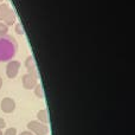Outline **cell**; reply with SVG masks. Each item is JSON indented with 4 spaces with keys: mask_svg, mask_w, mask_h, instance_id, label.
Here are the masks:
<instances>
[{
    "mask_svg": "<svg viewBox=\"0 0 135 135\" xmlns=\"http://www.w3.org/2000/svg\"><path fill=\"white\" fill-rule=\"evenodd\" d=\"M2 84H4V79H2V77H0V90L2 88Z\"/></svg>",
    "mask_w": 135,
    "mask_h": 135,
    "instance_id": "cell-16",
    "label": "cell"
},
{
    "mask_svg": "<svg viewBox=\"0 0 135 135\" xmlns=\"http://www.w3.org/2000/svg\"><path fill=\"white\" fill-rule=\"evenodd\" d=\"M6 128V121L2 117H0V129H5Z\"/></svg>",
    "mask_w": 135,
    "mask_h": 135,
    "instance_id": "cell-14",
    "label": "cell"
},
{
    "mask_svg": "<svg viewBox=\"0 0 135 135\" xmlns=\"http://www.w3.org/2000/svg\"><path fill=\"white\" fill-rule=\"evenodd\" d=\"M2 135H17V128H14V127H9V128H6Z\"/></svg>",
    "mask_w": 135,
    "mask_h": 135,
    "instance_id": "cell-13",
    "label": "cell"
},
{
    "mask_svg": "<svg viewBox=\"0 0 135 135\" xmlns=\"http://www.w3.org/2000/svg\"><path fill=\"white\" fill-rule=\"evenodd\" d=\"M26 127H27V131H30L35 135H47L50 132L47 124L40 123L38 121H30Z\"/></svg>",
    "mask_w": 135,
    "mask_h": 135,
    "instance_id": "cell-2",
    "label": "cell"
},
{
    "mask_svg": "<svg viewBox=\"0 0 135 135\" xmlns=\"http://www.w3.org/2000/svg\"><path fill=\"white\" fill-rule=\"evenodd\" d=\"M0 135H2V131H1V129H0Z\"/></svg>",
    "mask_w": 135,
    "mask_h": 135,
    "instance_id": "cell-17",
    "label": "cell"
},
{
    "mask_svg": "<svg viewBox=\"0 0 135 135\" xmlns=\"http://www.w3.org/2000/svg\"><path fill=\"white\" fill-rule=\"evenodd\" d=\"M33 93L38 98H44V90H43V85L40 83H38L37 85L33 88Z\"/></svg>",
    "mask_w": 135,
    "mask_h": 135,
    "instance_id": "cell-9",
    "label": "cell"
},
{
    "mask_svg": "<svg viewBox=\"0 0 135 135\" xmlns=\"http://www.w3.org/2000/svg\"><path fill=\"white\" fill-rule=\"evenodd\" d=\"M14 31H16L17 35H19V36H23V35H24L23 26H21V24H19V23H16V24H14Z\"/></svg>",
    "mask_w": 135,
    "mask_h": 135,
    "instance_id": "cell-12",
    "label": "cell"
},
{
    "mask_svg": "<svg viewBox=\"0 0 135 135\" xmlns=\"http://www.w3.org/2000/svg\"><path fill=\"white\" fill-rule=\"evenodd\" d=\"M2 23H5L7 26H8V27H9V26H12V25H14V24H16V14H14V12H12V13L9 14V16L7 17V18L5 19Z\"/></svg>",
    "mask_w": 135,
    "mask_h": 135,
    "instance_id": "cell-10",
    "label": "cell"
},
{
    "mask_svg": "<svg viewBox=\"0 0 135 135\" xmlns=\"http://www.w3.org/2000/svg\"><path fill=\"white\" fill-rule=\"evenodd\" d=\"M20 66H21V64L19 61H16V59L8 61V63H7V65H6V70H5V71H6V76L8 77L9 79H14L18 76Z\"/></svg>",
    "mask_w": 135,
    "mask_h": 135,
    "instance_id": "cell-3",
    "label": "cell"
},
{
    "mask_svg": "<svg viewBox=\"0 0 135 135\" xmlns=\"http://www.w3.org/2000/svg\"><path fill=\"white\" fill-rule=\"evenodd\" d=\"M37 120L40 123L46 124L49 122V116H47V112L46 109H40L39 112L37 113Z\"/></svg>",
    "mask_w": 135,
    "mask_h": 135,
    "instance_id": "cell-8",
    "label": "cell"
},
{
    "mask_svg": "<svg viewBox=\"0 0 135 135\" xmlns=\"http://www.w3.org/2000/svg\"><path fill=\"white\" fill-rule=\"evenodd\" d=\"M24 65H25L26 70H27V74L32 75V76H35V77H37V78H38L37 66H36L35 59H33V57H32V56H28L27 58L25 59V62H24Z\"/></svg>",
    "mask_w": 135,
    "mask_h": 135,
    "instance_id": "cell-6",
    "label": "cell"
},
{
    "mask_svg": "<svg viewBox=\"0 0 135 135\" xmlns=\"http://www.w3.org/2000/svg\"><path fill=\"white\" fill-rule=\"evenodd\" d=\"M12 8L7 4H0V21H4L12 13Z\"/></svg>",
    "mask_w": 135,
    "mask_h": 135,
    "instance_id": "cell-7",
    "label": "cell"
},
{
    "mask_svg": "<svg viewBox=\"0 0 135 135\" xmlns=\"http://www.w3.org/2000/svg\"><path fill=\"white\" fill-rule=\"evenodd\" d=\"M21 84H23V88L26 90H33V88L38 84V78L30 74H25L21 77Z\"/></svg>",
    "mask_w": 135,
    "mask_h": 135,
    "instance_id": "cell-5",
    "label": "cell"
},
{
    "mask_svg": "<svg viewBox=\"0 0 135 135\" xmlns=\"http://www.w3.org/2000/svg\"><path fill=\"white\" fill-rule=\"evenodd\" d=\"M18 44L12 36H0V62H8L16 56Z\"/></svg>",
    "mask_w": 135,
    "mask_h": 135,
    "instance_id": "cell-1",
    "label": "cell"
},
{
    "mask_svg": "<svg viewBox=\"0 0 135 135\" xmlns=\"http://www.w3.org/2000/svg\"><path fill=\"white\" fill-rule=\"evenodd\" d=\"M2 1H4V0H0V2H2Z\"/></svg>",
    "mask_w": 135,
    "mask_h": 135,
    "instance_id": "cell-18",
    "label": "cell"
},
{
    "mask_svg": "<svg viewBox=\"0 0 135 135\" xmlns=\"http://www.w3.org/2000/svg\"><path fill=\"white\" fill-rule=\"evenodd\" d=\"M0 108L5 114H12L16 110V101L12 97H4L0 102Z\"/></svg>",
    "mask_w": 135,
    "mask_h": 135,
    "instance_id": "cell-4",
    "label": "cell"
},
{
    "mask_svg": "<svg viewBox=\"0 0 135 135\" xmlns=\"http://www.w3.org/2000/svg\"><path fill=\"white\" fill-rule=\"evenodd\" d=\"M19 135H35V134L31 133L30 131H24V132H21V133L19 134Z\"/></svg>",
    "mask_w": 135,
    "mask_h": 135,
    "instance_id": "cell-15",
    "label": "cell"
},
{
    "mask_svg": "<svg viewBox=\"0 0 135 135\" xmlns=\"http://www.w3.org/2000/svg\"><path fill=\"white\" fill-rule=\"evenodd\" d=\"M8 33V26L6 25L5 23L0 21V36H5Z\"/></svg>",
    "mask_w": 135,
    "mask_h": 135,
    "instance_id": "cell-11",
    "label": "cell"
}]
</instances>
